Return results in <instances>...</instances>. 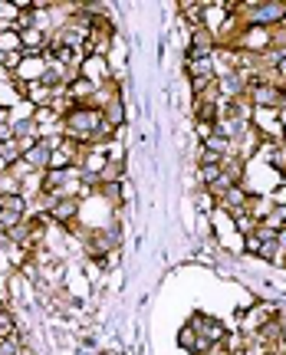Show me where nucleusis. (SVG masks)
<instances>
[{
  "mask_svg": "<svg viewBox=\"0 0 286 355\" xmlns=\"http://www.w3.org/2000/svg\"><path fill=\"white\" fill-rule=\"evenodd\" d=\"M99 178H102V184H106V181H122V178H125V158H119V155L106 158V165H102Z\"/></svg>",
  "mask_w": 286,
  "mask_h": 355,
  "instance_id": "20e7f679",
  "label": "nucleus"
},
{
  "mask_svg": "<svg viewBox=\"0 0 286 355\" xmlns=\"http://www.w3.org/2000/svg\"><path fill=\"white\" fill-rule=\"evenodd\" d=\"M274 204H286V184H280V188L274 191Z\"/></svg>",
  "mask_w": 286,
  "mask_h": 355,
  "instance_id": "0eeeda50",
  "label": "nucleus"
},
{
  "mask_svg": "<svg viewBox=\"0 0 286 355\" xmlns=\"http://www.w3.org/2000/svg\"><path fill=\"white\" fill-rule=\"evenodd\" d=\"M20 326H17V316H13V309L7 303H0V339H10L17 336Z\"/></svg>",
  "mask_w": 286,
  "mask_h": 355,
  "instance_id": "39448f33",
  "label": "nucleus"
},
{
  "mask_svg": "<svg viewBox=\"0 0 286 355\" xmlns=\"http://www.w3.org/2000/svg\"><path fill=\"white\" fill-rule=\"evenodd\" d=\"M280 355H286V352H280Z\"/></svg>",
  "mask_w": 286,
  "mask_h": 355,
  "instance_id": "1a4fd4ad",
  "label": "nucleus"
},
{
  "mask_svg": "<svg viewBox=\"0 0 286 355\" xmlns=\"http://www.w3.org/2000/svg\"><path fill=\"white\" fill-rule=\"evenodd\" d=\"M178 345H181L185 352H191V349L198 345V336H194V329H191V326H185V329L178 332Z\"/></svg>",
  "mask_w": 286,
  "mask_h": 355,
  "instance_id": "423d86ee",
  "label": "nucleus"
},
{
  "mask_svg": "<svg viewBox=\"0 0 286 355\" xmlns=\"http://www.w3.org/2000/svg\"><path fill=\"white\" fill-rule=\"evenodd\" d=\"M276 243H280V250L286 254V227H283V230H276Z\"/></svg>",
  "mask_w": 286,
  "mask_h": 355,
  "instance_id": "6e6552de",
  "label": "nucleus"
},
{
  "mask_svg": "<svg viewBox=\"0 0 286 355\" xmlns=\"http://www.w3.org/2000/svg\"><path fill=\"white\" fill-rule=\"evenodd\" d=\"M99 194L102 201L109 204L112 211H122V204H125V191H122V181H106V184H99Z\"/></svg>",
  "mask_w": 286,
  "mask_h": 355,
  "instance_id": "f03ea898",
  "label": "nucleus"
},
{
  "mask_svg": "<svg viewBox=\"0 0 286 355\" xmlns=\"http://www.w3.org/2000/svg\"><path fill=\"white\" fill-rule=\"evenodd\" d=\"M187 326H191L194 336L204 339V343H221V339H227V329L214 316H208V313H194V316L187 319Z\"/></svg>",
  "mask_w": 286,
  "mask_h": 355,
  "instance_id": "f257e3e1",
  "label": "nucleus"
},
{
  "mask_svg": "<svg viewBox=\"0 0 286 355\" xmlns=\"http://www.w3.org/2000/svg\"><path fill=\"white\" fill-rule=\"evenodd\" d=\"M102 119H106V122L119 132V128L125 125V96H119V99H112V102H106V105H102Z\"/></svg>",
  "mask_w": 286,
  "mask_h": 355,
  "instance_id": "7ed1b4c3",
  "label": "nucleus"
}]
</instances>
